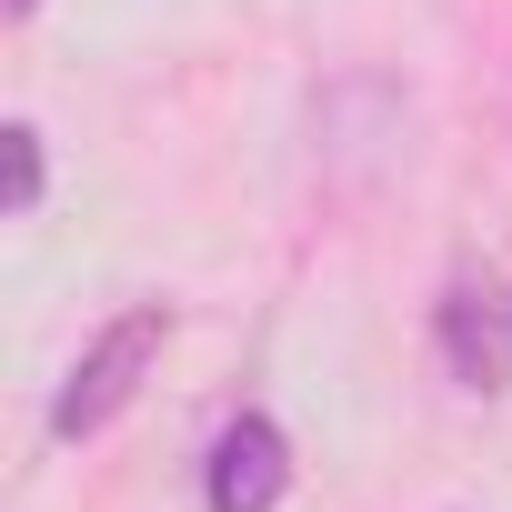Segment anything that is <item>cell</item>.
<instances>
[{"label":"cell","instance_id":"5","mask_svg":"<svg viewBox=\"0 0 512 512\" xmlns=\"http://www.w3.org/2000/svg\"><path fill=\"white\" fill-rule=\"evenodd\" d=\"M31 11H41V0H11V21H31Z\"/></svg>","mask_w":512,"mask_h":512},{"label":"cell","instance_id":"4","mask_svg":"<svg viewBox=\"0 0 512 512\" xmlns=\"http://www.w3.org/2000/svg\"><path fill=\"white\" fill-rule=\"evenodd\" d=\"M0 151H11V221H31V211H41V181H51V171H41V131L11 121V131H0Z\"/></svg>","mask_w":512,"mask_h":512},{"label":"cell","instance_id":"2","mask_svg":"<svg viewBox=\"0 0 512 512\" xmlns=\"http://www.w3.org/2000/svg\"><path fill=\"white\" fill-rule=\"evenodd\" d=\"M282 492H292V442H282V422H272V412H231L221 442H211V462H201V502H211V512H282Z\"/></svg>","mask_w":512,"mask_h":512},{"label":"cell","instance_id":"3","mask_svg":"<svg viewBox=\"0 0 512 512\" xmlns=\"http://www.w3.org/2000/svg\"><path fill=\"white\" fill-rule=\"evenodd\" d=\"M442 362H452L462 392H502L512 382V302H502L492 272H462L442 292Z\"/></svg>","mask_w":512,"mask_h":512},{"label":"cell","instance_id":"1","mask_svg":"<svg viewBox=\"0 0 512 512\" xmlns=\"http://www.w3.org/2000/svg\"><path fill=\"white\" fill-rule=\"evenodd\" d=\"M161 342H171V312H161V302H141V312L101 322V332H91V352H81V362L61 372V392H51V442H91V432H111V422L131 412V392L151 382Z\"/></svg>","mask_w":512,"mask_h":512}]
</instances>
